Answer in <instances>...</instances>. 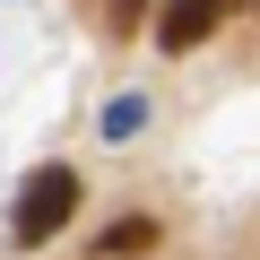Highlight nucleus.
<instances>
[{"instance_id":"39448f33","label":"nucleus","mask_w":260,"mask_h":260,"mask_svg":"<svg viewBox=\"0 0 260 260\" xmlns=\"http://www.w3.org/2000/svg\"><path fill=\"white\" fill-rule=\"evenodd\" d=\"M139 18H148V0H113V35H130Z\"/></svg>"},{"instance_id":"f03ea898","label":"nucleus","mask_w":260,"mask_h":260,"mask_svg":"<svg viewBox=\"0 0 260 260\" xmlns=\"http://www.w3.org/2000/svg\"><path fill=\"white\" fill-rule=\"evenodd\" d=\"M234 9V0H165V18H156V44L165 52H191V44H208L217 35V18Z\"/></svg>"},{"instance_id":"f257e3e1","label":"nucleus","mask_w":260,"mask_h":260,"mask_svg":"<svg viewBox=\"0 0 260 260\" xmlns=\"http://www.w3.org/2000/svg\"><path fill=\"white\" fill-rule=\"evenodd\" d=\"M70 208H78V174L70 165H35L26 191H18V208H9V234L18 243H52L70 225Z\"/></svg>"},{"instance_id":"20e7f679","label":"nucleus","mask_w":260,"mask_h":260,"mask_svg":"<svg viewBox=\"0 0 260 260\" xmlns=\"http://www.w3.org/2000/svg\"><path fill=\"white\" fill-rule=\"evenodd\" d=\"M139 121H148V95H113L104 104V139H130Z\"/></svg>"},{"instance_id":"7ed1b4c3","label":"nucleus","mask_w":260,"mask_h":260,"mask_svg":"<svg viewBox=\"0 0 260 260\" xmlns=\"http://www.w3.org/2000/svg\"><path fill=\"white\" fill-rule=\"evenodd\" d=\"M148 243H156V225H148V217H121V225H104V243H95V251H104V260H121V251H148Z\"/></svg>"}]
</instances>
